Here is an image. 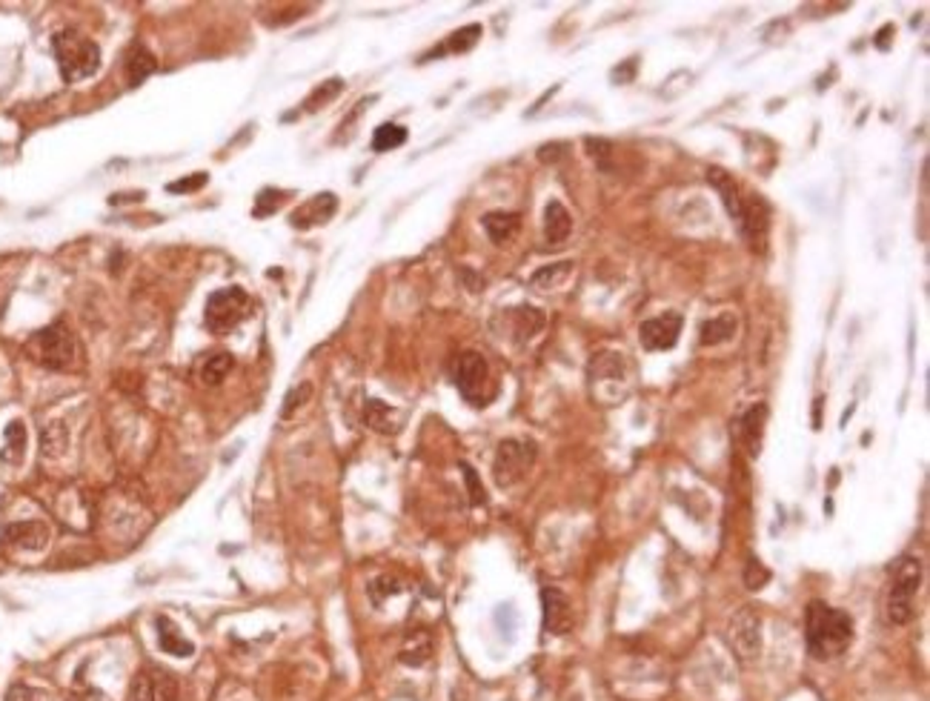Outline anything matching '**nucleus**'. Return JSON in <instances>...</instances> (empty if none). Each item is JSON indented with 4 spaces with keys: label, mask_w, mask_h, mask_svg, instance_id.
Segmentation results:
<instances>
[{
    "label": "nucleus",
    "mask_w": 930,
    "mask_h": 701,
    "mask_svg": "<svg viewBox=\"0 0 930 701\" xmlns=\"http://www.w3.org/2000/svg\"><path fill=\"white\" fill-rule=\"evenodd\" d=\"M808 650L819 661L838 658L850 650L853 644V619L845 610L830 607L825 601H810L808 604Z\"/></svg>",
    "instance_id": "1"
},
{
    "label": "nucleus",
    "mask_w": 930,
    "mask_h": 701,
    "mask_svg": "<svg viewBox=\"0 0 930 701\" xmlns=\"http://www.w3.org/2000/svg\"><path fill=\"white\" fill-rule=\"evenodd\" d=\"M633 367L625 352H598L590 361V389L593 399L605 407H615L625 401L633 389Z\"/></svg>",
    "instance_id": "2"
},
{
    "label": "nucleus",
    "mask_w": 930,
    "mask_h": 701,
    "mask_svg": "<svg viewBox=\"0 0 930 701\" xmlns=\"http://www.w3.org/2000/svg\"><path fill=\"white\" fill-rule=\"evenodd\" d=\"M52 52L58 61L61 78L66 83H78L83 78H92L101 66V49L95 41L83 38L75 29H63L52 38Z\"/></svg>",
    "instance_id": "3"
},
{
    "label": "nucleus",
    "mask_w": 930,
    "mask_h": 701,
    "mask_svg": "<svg viewBox=\"0 0 930 701\" xmlns=\"http://www.w3.org/2000/svg\"><path fill=\"white\" fill-rule=\"evenodd\" d=\"M922 584V562L914 555L902 559L890 567V592H887V619L890 624H907L914 619V601Z\"/></svg>",
    "instance_id": "4"
},
{
    "label": "nucleus",
    "mask_w": 930,
    "mask_h": 701,
    "mask_svg": "<svg viewBox=\"0 0 930 701\" xmlns=\"http://www.w3.org/2000/svg\"><path fill=\"white\" fill-rule=\"evenodd\" d=\"M32 347L38 350V361L49 370H75L81 367V344L63 323H52L34 335Z\"/></svg>",
    "instance_id": "5"
},
{
    "label": "nucleus",
    "mask_w": 930,
    "mask_h": 701,
    "mask_svg": "<svg viewBox=\"0 0 930 701\" xmlns=\"http://www.w3.org/2000/svg\"><path fill=\"white\" fill-rule=\"evenodd\" d=\"M247 307H249V295L241 286H224V290L209 295L207 310H204V323L212 332L224 335L244 321Z\"/></svg>",
    "instance_id": "6"
},
{
    "label": "nucleus",
    "mask_w": 930,
    "mask_h": 701,
    "mask_svg": "<svg viewBox=\"0 0 930 701\" xmlns=\"http://www.w3.org/2000/svg\"><path fill=\"white\" fill-rule=\"evenodd\" d=\"M533 461H536L533 444L516 441V438L501 441L499 453H496V461H492V475H496V484H499V487H513V484H518L527 475V470L533 466Z\"/></svg>",
    "instance_id": "7"
},
{
    "label": "nucleus",
    "mask_w": 930,
    "mask_h": 701,
    "mask_svg": "<svg viewBox=\"0 0 930 701\" xmlns=\"http://www.w3.org/2000/svg\"><path fill=\"white\" fill-rule=\"evenodd\" d=\"M489 384V367L481 352H461L455 361V387L467 401H484Z\"/></svg>",
    "instance_id": "8"
},
{
    "label": "nucleus",
    "mask_w": 930,
    "mask_h": 701,
    "mask_svg": "<svg viewBox=\"0 0 930 701\" xmlns=\"http://www.w3.org/2000/svg\"><path fill=\"white\" fill-rule=\"evenodd\" d=\"M731 644L741 661H753L761 653V616L753 607H741L731 619Z\"/></svg>",
    "instance_id": "9"
},
{
    "label": "nucleus",
    "mask_w": 930,
    "mask_h": 701,
    "mask_svg": "<svg viewBox=\"0 0 930 701\" xmlns=\"http://www.w3.org/2000/svg\"><path fill=\"white\" fill-rule=\"evenodd\" d=\"M768 229H770V206H768V201H764L761 195L741 197L739 232L744 235V241L751 244V249H756V253H764V244H768Z\"/></svg>",
    "instance_id": "10"
},
{
    "label": "nucleus",
    "mask_w": 930,
    "mask_h": 701,
    "mask_svg": "<svg viewBox=\"0 0 930 701\" xmlns=\"http://www.w3.org/2000/svg\"><path fill=\"white\" fill-rule=\"evenodd\" d=\"M126 701H178V681L160 667H143L135 676Z\"/></svg>",
    "instance_id": "11"
},
{
    "label": "nucleus",
    "mask_w": 930,
    "mask_h": 701,
    "mask_svg": "<svg viewBox=\"0 0 930 701\" xmlns=\"http://www.w3.org/2000/svg\"><path fill=\"white\" fill-rule=\"evenodd\" d=\"M682 323L684 318L679 312H664L659 318H650L638 327V338H642V347L647 352H662V350H673L676 341L682 335Z\"/></svg>",
    "instance_id": "12"
},
{
    "label": "nucleus",
    "mask_w": 930,
    "mask_h": 701,
    "mask_svg": "<svg viewBox=\"0 0 930 701\" xmlns=\"http://www.w3.org/2000/svg\"><path fill=\"white\" fill-rule=\"evenodd\" d=\"M541 607H544V630L553 636H567L573 630V607L561 590L541 587Z\"/></svg>",
    "instance_id": "13"
},
{
    "label": "nucleus",
    "mask_w": 930,
    "mask_h": 701,
    "mask_svg": "<svg viewBox=\"0 0 930 701\" xmlns=\"http://www.w3.org/2000/svg\"><path fill=\"white\" fill-rule=\"evenodd\" d=\"M338 209V197L333 192H321L315 195L313 201L301 204L293 215H289V224L295 229H313L318 224H326Z\"/></svg>",
    "instance_id": "14"
},
{
    "label": "nucleus",
    "mask_w": 930,
    "mask_h": 701,
    "mask_svg": "<svg viewBox=\"0 0 930 701\" xmlns=\"http://www.w3.org/2000/svg\"><path fill=\"white\" fill-rule=\"evenodd\" d=\"M707 184L719 192V197H722V204H724L727 215H731V218L736 221V226H739V221H741V189H739V184L733 181V175H731V172H724V169H719V167H710V169H707Z\"/></svg>",
    "instance_id": "15"
},
{
    "label": "nucleus",
    "mask_w": 930,
    "mask_h": 701,
    "mask_svg": "<svg viewBox=\"0 0 930 701\" xmlns=\"http://www.w3.org/2000/svg\"><path fill=\"white\" fill-rule=\"evenodd\" d=\"M764 424H768V404H753L751 409L744 412L741 418V441L747 447V456H759L761 453V441H764Z\"/></svg>",
    "instance_id": "16"
},
{
    "label": "nucleus",
    "mask_w": 930,
    "mask_h": 701,
    "mask_svg": "<svg viewBox=\"0 0 930 701\" xmlns=\"http://www.w3.org/2000/svg\"><path fill=\"white\" fill-rule=\"evenodd\" d=\"M4 538L12 547H21V550H44L49 542V533L38 521H17V524L6 527Z\"/></svg>",
    "instance_id": "17"
},
{
    "label": "nucleus",
    "mask_w": 930,
    "mask_h": 701,
    "mask_svg": "<svg viewBox=\"0 0 930 701\" xmlns=\"http://www.w3.org/2000/svg\"><path fill=\"white\" fill-rule=\"evenodd\" d=\"M573 232V218L570 212L564 209L558 201H550L544 209V238L550 246H561L564 241L570 238Z\"/></svg>",
    "instance_id": "18"
},
{
    "label": "nucleus",
    "mask_w": 930,
    "mask_h": 701,
    "mask_svg": "<svg viewBox=\"0 0 930 701\" xmlns=\"http://www.w3.org/2000/svg\"><path fill=\"white\" fill-rule=\"evenodd\" d=\"M481 224H484V229H487V235H489L492 244H507L518 232L521 218H518L516 212H489V215H484Z\"/></svg>",
    "instance_id": "19"
},
{
    "label": "nucleus",
    "mask_w": 930,
    "mask_h": 701,
    "mask_svg": "<svg viewBox=\"0 0 930 701\" xmlns=\"http://www.w3.org/2000/svg\"><path fill=\"white\" fill-rule=\"evenodd\" d=\"M155 69H158V63H155L152 52H147L140 43H135L130 49V55H126V81H130V86H140Z\"/></svg>",
    "instance_id": "20"
},
{
    "label": "nucleus",
    "mask_w": 930,
    "mask_h": 701,
    "mask_svg": "<svg viewBox=\"0 0 930 701\" xmlns=\"http://www.w3.org/2000/svg\"><path fill=\"white\" fill-rule=\"evenodd\" d=\"M155 624H158V644H160V650H163V653L180 656V658L192 656V641H187L184 636H180V630H178V627H175L167 616H160Z\"/></svg>",
    "instance_id": "21"
},
{
    "label": "nucleus",
    "mask_w": 930,
    "mask_h": 701,
    "mask_svg": "<svg viewBox=\"0 0 930 701\" xmlns=\"http://www.w3.org/2000/svg\"><path fill=\"white\" fill-rule=\"evenodd\" d=\"M736 335V315L733 312H722L716 318L704 321L702 327V347H719L724 341H731Z\"/></svg>",
    "instance_id": "22"
},
{
    "label": "nucleus",
    "mask_w": 930,
    "mask_h": 701,
    "mask_svg": "<svg viewBox=\"0 0 930 701\" xmlns=\"http://www.w3.org/2000/svg\"><path fill=\"white\" fill-rule=\"evenodd\" d=\"M24 453H26V427L24 421H9L4 433V453L0 456L9 464H17L24 458Z\"/></svg>",
    "instance_id": "23"
},
{
    "label": "nucleus",
    "mask_w": 930,
    "mask_h": 701,
    "mask_svg": "<svg viewBox=\"0 0 930 701\" xmlns=\"http://www.w3.org/2000/svg\"><path fill=\"white\" fill-rule=\"evenodd\" d=\"M232 355L229 352H215V355H209L207 358V364H204V370H200V381H204L207 387H215V384H221L224 379H227V375H229V370H232Z\"/></svg>",
    "instance_id": "24"
},
{
    "label": "nucleus",
    "mask_w": 930,
    "mask_h": 701,
    "mask_svg": "<svg viewBox=\"0 0 930 701\" xmlns=\"http://www.w3.org/2000/svg\"><path fill=\"white\" fill-rule=\"evenodd\" d=\"M363 421L378 433H395V409H390L384 401H370L363 409Z\"/></svg>",
    "instance_id": "25"
},
{
    "label": "nucleus",
    "mask_w": 930,
    "mask_h": 701,
    "mask_svg": "<svg viewBox=\"0 0 930 701\" xmlns=\"http://www.w3.org/2000/svg\"><path fill=\"white\" fill-rule=\"evenodd\" d=\"M479 38H481V26H479V24L461 26L459 32H452V34H450L447 43H444L439 52H435V55H441V52H452V55H455V52H470L472 46L479 43Z\"/></svg>",
    "instance_id": "26"
},
{
    "label": "nucleus",
    "mask_w": 930,
    "mask_h": 701,
    "mask_svg": "<svg viewBox=\"0 0 930 701\" xmlns=\"http://www.w3.org/2000/svg\"><path fill=\"white\" fill-rule=\"evenodd\" d=\"M430 653H432V641H430V636H427V633H415V636L407 641L404 650H401V661L410 664V667H421V664H427Z\"/></svg>",
    "instance_id": "27"
},
{
    "label": "nucleus",
    "mask_w": 930,
    "mask_h": 701,
    "mask_svg": "<svg viewBox=\"0 0 930 701\" xmlns=\"http://www.w3.org/2000/svg\"><path fill=\"white\" fill-rule=\"evenodd\" d=\"M404 140H407V130L404 127H398V123H381V127L375 130V135H373V149L375 152H390V149L401 147Z\"/></svg>",
    "instance_id": "28"
},
{
    "label": "nucleus",
    "mask_w": 930,
    "mask_h": 701,
    "mask_svg": "<svg viewBox=\"0 0 930 701\" xmlns=\"http://www.w3.org/2000/svg\"><path fill=\"white\" fill-rule=\"evenodd\" d=\"M309 395H313V384H309V381H301L298 387L289 389L286 399H284V407H281V418L295 416V412L309 401Z\"/></svg>",
    "instance_id": "29"
},
{
    "label": "nucleus",
    "mask_w": 930,
    "mask_h": 701,
    "mask_svg": "<svg viewBox=\"0 0 930 701\" xmlns=\"http://www.w3.org/2000/svg\"><path fill=\"white\" fill-rule=\"evenodd\" d=\"M516 321H518L516 332H518L521 338H533V335L544 327V315H541L538 310H533V307H521V310H516Z\"/></svg>",
    "instance_id": "30"
},
{
    "label": "nucleus",
    "mask_w": 930,
    "mask_h": 701,
    "mask_svg": "<svg viewBox=\"0 0 930 701\" xmlns=\"http://www.w3.org/2000/svg\"><path fill=\"white\" fill-rule=\"evenodd\" d=\"M341 89H344V81H341V78L326 81V83H321V89H315V92L306 98V103H304V106H306L309 112H315V110H321L324 103H330V101H333V98L341 92Z\"/></svg>",
    "instance_id": "31"
},
{
    "label": "nucleus",
    "mask_w": 930,
    "mask_h": 701,
    "mask_svg": "<svg viewBox=\"0 0 930 701\" xmlns=\"http://www.w3.org/2000/svg\"><path fill=\"white\" fill-rule=\"evenodd\" d=\"M66 427L63 424H49L44 429V456H61L66 449Z\"/></svg>",
    "instance_id": "32"
},
{
    "label": "nucleus",
    "mask_w": 930,
    "mask_h": 701,
    "mask_svg": "<svg viewBox=\"0 0 930 701\" xmlns=\"http://www.w3.org/2000/svg\"><path fill=\"white\" fill-rule=\"evenodd\" d=\"M281 204H284V192L281 189H264L258 195V204H255L252 215H255V218H264V215H272Z\"/></svg>",
    "instance_id": "33"
},
{
    "label": "nucleus",
    "mask_w": 930,
    "mask_h": 701,
    "mask_svg": "<svg viewBox=\"0 0 930 701\" xmlns=\"http://www.w3.org/2000/svg\"><path fill=\"white\" fill-rule=\"evenodd\" d=\"M768 581H770V570L768 567H764L761 562H756V559L747 562V567H744V584H747V590H761Z\"/></svg>",
    "instance_id": "34"
},
{
    "label": "nucleus",
    "mask_w": 930,
    "mask_h": 701,
    "mask_svg": "<svg viewBox=\"0 0 930 701\" xmlns=\"http://www.w3.org/2000/svg\"><path fill=\"white\" fill-rule=\"evenodd\" d=\"M6 701H52V696L29 685H12L6 690Z\"/></svg>",
    "instance_id": "35"
},
{
    "label": "nucleus",
    "mask_w": 930,
    "mask_h": 701,
    "mask_svg": "<svg viewBox=\"0 0 930 701\" xmlns=\"http://www.w3.org/2000/svg\"><path fill=\"white\" fill-rule=\"evenodd\" d=\"M570 266H573V264H556V266H550V269H541V273L533 275V286H544V283H550V286H553L558 275H567V273H570Z\"/></svg>",
    "instance_id": "36"
},
{
    "label": "nucleus",
    "mask_w": 930,
    "mask_h": 701,
    "mask_svg": "<svg viewBox=\"0 0 930 701\" xmlns=\"http://www.w3.org/2000/svg\"><path fill=\"white\" fill-rule=\"evenodd\" d=\"M204 184H207V172H198V175H189V178H184V181H175V184H170L167 189H170V192H175V195H180V192H192V189H200Z\"/></svg>",
    "instance_id": "37"
},
{
    "label": "nucleus",
    "mask_w": 930,
    "mask_h": 701,
    "mask_svg": "<svg viewBox=\"0 0 930 701\" xmlns=\"http://www.w3.org/2000/svg\"><path fill=\"white\" fill-rule=\"evenodd\" d=\"M464 475H467V484H470V493H472V501H476V504H484V490H481V484H479L476 473H472V470H470V466H467V464H464Z\"/></svg>",
    "instance_id": "38"
},
{
    "label": "nucleus",
    "mask_w": 930,
    "mask_h": 701,
    "mask_svg": "<svg viewBox=\"0 0 930 701\" xmlns=\"http://www.w3.org/2000/svg\"><path fill=\"white\" fill-rule=\"evenodd\" d=\"M890 34H896V26H890V24H887L885 29H879L877 41H873V43H877V49H882V52H885V49L890 46Z\"/></svg>",
    "instance_id": "39"
}]
</instances>
